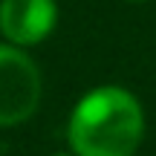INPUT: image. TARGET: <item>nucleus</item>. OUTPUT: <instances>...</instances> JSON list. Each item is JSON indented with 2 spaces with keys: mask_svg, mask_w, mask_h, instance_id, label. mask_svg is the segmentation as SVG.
Listing matches in <instances>:
<instances>
[{
  "mask_svg": "<svg viewBox=\"0 0 156 156\" xmlns=\"http://www.w3.org/2000/svg\"><path fill=\"white\" fill-rule=\"evenodd\" d=\"M64 136L75 156H136L147 136L145 104L124 84H95L73 104Z\"/></svg>",
  "mask_w": 156,
  "mask_h": 156,
  "instance_id": "nucleus-1",
  "label": "nucleus"
},
{
  "mask_svg": "<svg viewBox=\"0 0 156 156\" xmlns=\"http://www.w3.org/2000/svg\"><path fill=\"white\" fill-rule=\"evenodd\" d=\"M44 101V73L32 49L0 41V130L35 119Z\"/></svg>",
  "mask_w": 156,
  "mask_h": 156,
  "instance_id": "nucleus-2",
  "label": "nucleus"
},
{
  "mask_svg": "<svg viewBox=\"0 0 156 156\" xmlns=\"http://www.w3.org/2000/svg\"><path fill=\"white\" fill-rule=\"evenodd\" d=\"M58 0H0V41L35 49L58 29Z\"/></svg>",
  "mask_w": 156,
  "mask_h": 156,
  "instance_id": "nucleus-3",
  "label": "nucleus"
},
{
  "mask_svg": "<svg viewBox=\"0 0 156 156\" xmlns=\"http://www.w3.org/2000/svg\"><path fill=\"white\" fill-rule=\"evenodd\" d=\"M49 156H75V153H73V151L67 147V151H55V153H49Z\"/></svg>",
  "mask_w": 156,
  "mask_h": 156,
  "instance_id": "nucleus-4",
  "label": "nucleus"
},
{
  "mask_svg": "<svg viewBox=\"0 0 156 156\" xmlns=\"http://www.w3.org/2000/svg\"><path fill=\"white\" fill-rule=\"evenodd\" d=\"M124 3H151V0H124Z\"/></svg>",
  "mask_w": 156,
  "mask_h": 156,
  "instance_id": "nucleus-5",
  "label": "nucleus"
}]
</instances>
